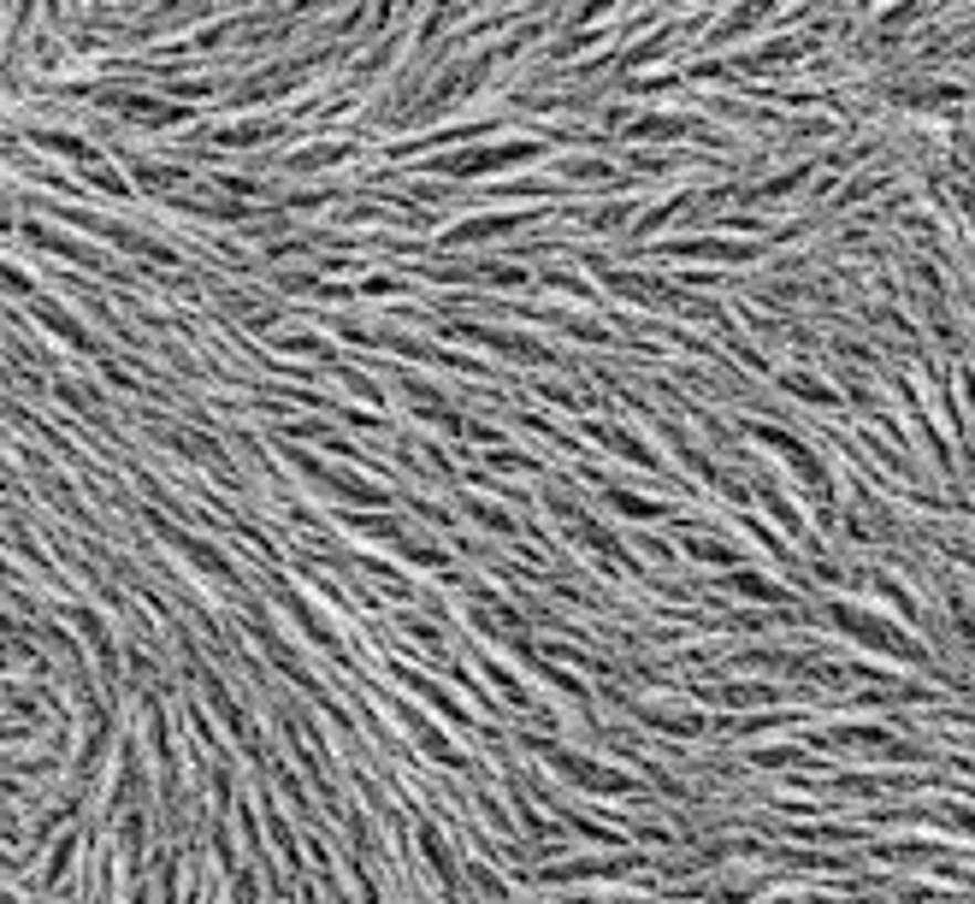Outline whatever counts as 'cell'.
Listing matches in <instances>:
<instances>
[{
  "label": "cell",
  "mask_w": 975,
  "mask_h": 904,
  "mask_svg": "<svg viewBox=\"0 0 975 904\" xmlns=\"http://www.w3.org/2000/svg\"><path fill=\"white\" fill-rule=\"evenodd\" d=\"M632 143H680V136H692V118H680V113H644V118H632L627 125Z\"/></svg>",
  "instance_id": "obj_2"
},
{
  "label": "cell",
  "mask_w": 975,
  "mask_h": 904,
  "mask_svg": "<svg viewBox=\"0 0 975 904\" xmlns=\"http://www.w3.org/2000/svg\"><path fill=\"white\" fill-rule=\"evenodd\" d=\"M272 125H237V130H219V143L226 148H254V143H266Z\"/></svg>",
  "instance_id": "obj_3"
},
{
  "label": "cell",
  "mask_w": 975,
  "mask_h": 904,
  "mask_svg": "<svg viewBox=\"0 0 975 904\" xmlns=\"http://www.w3.org/2000/svg\"><path fill=\"white\" fill-rule=\"evenodd\" d=\"M533 155H538V143H497V148H473V155H450L443 172L479 178V172H497V166H526Z\"/></svg>",
  "instance_id": "obj_1"
}]
</instances>
